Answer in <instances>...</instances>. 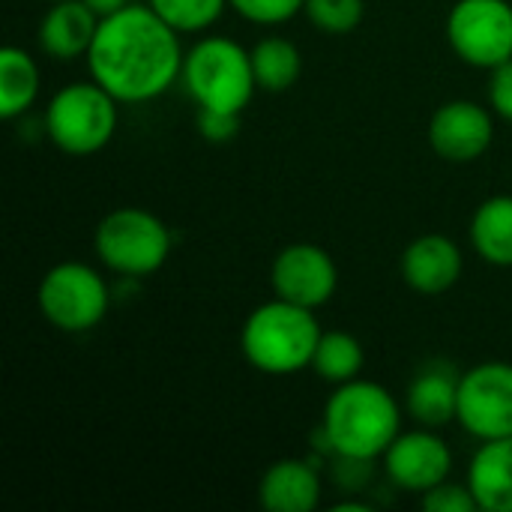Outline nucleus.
I'll return each mask as SVG.
<instances>
[{
    "label": "nucleus",
    "instance_id": "1",
    "mask_svg": "<svg viewBox=\"0 0 512 512\" xmlns=\"http://www.w3.org/2000/svg\"><path fill=\"white\" fill-rule=\"evenodd\" d=\"M180 33L150 6L129 3L99 21L87 69L120 105L159 99L183 72Z\"/></svg>",
    "mask_w": 512,
    "mask_h": 512
},
{
    "label": "nucleus",
    "instance_id": "2",
    "mask_svg": "<svg viewBox=\"0 0 512 512\" xmlns=\"http://www.w3.org/2000/svg\"><path fill=\"white\" fill-rule=\"evenodd\" d=\"M333 456L381 459L402 432V408L378 381L354 378L336 387L318 426Z\"/></svg>",
    "mask_w": 512,
    "mask_h": 512
},
{
    "label": "nucleus",
    "instance_id": "3",
    "mask_svg": "<svg viewBox=\"0 0 512 512\" xmlns=\"http://www.w3.org/2000/svg\"><path fill=\"white\" fill-rule=\"evenodd\" d=\"M321 327L315 321V309L270 300L261 303L240 330V351L264 375H297L312 366Z\"/></svg>",
    "mask_w": 512,
    "mask_h": 512
},
{
    "label": "nucleus",
    "instance_id": "4",
    "mask_svg": "<svg viewBox=\"0 0 512 512\" xmlns=\"http://www.w3.org/2000/svg\"><path fill=\"white\" fill-rule=\"evenodd\" d=\"M180 81L198 108L231 114H243L258 90L252 51L228 36L198 39L183 57Z\"/></svg>",
    "mask_w": 512,
    "mask_h": 512
},
{
    "label": "nucleus",
    "instance_id": "5",
    "mask_svg": "<svg viewBox=\"0 0 512 512\" xmlns=\"http://www.w3.org/2000/svg\"><path fill=\"white\" fill-rule=\"evenodd\" d=\"M117 99L90 81L60 87L45 108V135L66 156H93L117 132Z\"/></svg>",
    "mask_w": 512,
    "mask_h": 512
},
{
    "label": "nucleus",
    "instance_id": "6",
    "mask_svg": "<svg viewBox=\"0 0 512 512\" xmlns=\"http://www.w3.org/2000/svg\"><path fill=\"white\" fill-rule=\"evenodd\" d=\"M93 249L111 273L123 279H144L168 261L171 231L150 210L117 207L96 225Z\"/></svg>",
    "mask_w": 512,
    "mask_h": 512
},
{
    "label": "nucleus",
    "instance_id": "7",
    "mask_svg": "<svg viewBox=\"0 0 512 512\" xmlns=\"http://www.w3.org/2000/svg\"><path fill=\"white\" fill-rule=\"evenodd\" d=\"M36 306L51 327L63 333H87L105 321L111 291L96 267L84 261H63L42 276Z\"/></svg>",
    "mask_w": 512,
    "mask_h": 512
},
{
    "label": "nucleus",
    "instance_id": "8",
    "mask_svg": "<svg viewBox=\"0 0 512 512\" xmlns=\"http://www.w3.org/2000/svg\"><path fill=\"white\" fill-rule=\"evenodd\" d=\"M444 33L462 63L492 72L512 60V3L456 0L447 15Z\"/></svg>",
    "mask_w": 512,
    "mask_h": 512
},
{
    "label": "nucleus",
    "instance_id": "9",
    "mask_svg": "<svg viewBox=\"0 0 512 512\" xmlns=\"http://www.w3.org/2000/svg\"><path fill=\"white\" fill-rule=\"evenodd\" d=\"M459 426L477 441H495L512 435V363L489 360L459 381Z\"/></svg>",
    "mask_w": 512,
    "mask_h": 512
},
{
    "label": "nucleus",
    "instance_id": "10",
    "mask_svg": "<svg viewBox=\"0 0 512 512\" xmlns=\"http://www.w3.org/2000/svg\"><path fill=\"white\" fill-rule=\"evenodd\" d=\"M270 285L279 300L321 309L339 288V267L324 246L291 243L273 258Z\"/></svg>",
    "mask_w": 512,
    "mask_h": 512
},
{
    "label": "nucleus",
    "instance_id": "11",
    "mask_svg": "<svg viewBox=\"0 0 512 512\" xmlns=\"http://www.w3.org/2000/svg\"><path fill=\"white\" fill-rule=\"evenodd\" d=\"M381 459L390 483L414 495H426L429 489L441 486L444 480H450L453 471V453L447 441L426 426L399 432V438L390 444V450Z\"/></svg>",
    "mask_w": 512,
    "mask_h": 512
},
{
    "label": "nucleus",
    "instance_id": "12",
    "mask_svg": "<svg viewBox=\"0 0 512 512\" xmlns=\"http://www.w3.org/2000/svg\"><path fill=\"white\" fill-rule=\"evenodd\" d=\"M495 138V120L489 108L474 99L444 102L429 120V144L447 162L480 159Z\"/></svg>",
    "mask_w": 512,
    "mask_h": 512
},
{
    "label": "nucleus",
    "instance_id": "13",
    "mask_svg": "<svg viewBox=\"0 0 512 512\" xmlns=\"http://www.w3.org/2000/svg\"><path fill=\"white\" fill-rule=\"evenodd\" d=\"M462 267L465 261L459 243L444 234H423L411 240L399 261L405 285L426 297L447 294L462 279Z\"/></svg>",
    "mask_w": 512,
    "mask_h": 512
},
{
    "label": "nucleus",
    "instance_id": "14",
    "mask_svg": "<svg viewBox=\"0 0 512 512\" xmlns=\"http://www.w3.org/2000/svg\"><path fill=\"white\" fill-rule=\"evenodd\" d=\"M99 30V15L84 0H60L48 3V12L39 18L36 42L39 51L51 60L69 63L87 57Z\"/></svg>",
    "mask_w": 512,
    "mask_h": 512
},
{
    "label": "nucleus",
    "instance_id": "15",
    "mask_svg": "<svg viewBox=\"0 0 512 512\" xmlns=\"http://www.w3.org/2000/svg\"><path fill=\"white\" fill-rule=\"evenodd\" d=\"M321 492L324 483L312 459H279L258 483V501L270 512H312L321 504Z\"/></svg>",
    "mask_w": 512,
    "mask_h": 512
},
{
    "label": "nucleus",
    "instance_id": "16",
    "mask_svg": "<svg viewBox=\"0 0 512 512\" xmlns=\"http://www.w3.org/2000/svg\"><path fill=\"white\" fill-rule=\"evenodd\" d=\"M459 381H462V375L447 363L435 360V363L423 366L411 378L408 396H405V411L411 414V420L426 429H441L450 420H456Z\"/></svg>",
    "mask_w": 512,
    "mask_h": 512
},
{
    "label": "nucleus",
    "instance_id": "17",
    "mask_svg": "<svg viewBox=\"0 0 512 512\" xmlns=\"http://www.w3.org/2000/svg\"><path fill=\"white\" fill-rule=\"evenodd\" d=\"M465 483L483 512H512V435L480 444Z\"/></svg>",
    "mask_w": 512,
    "mask_h": 512
},
{
    "label": "nucleus",
    "instance_id": "18",
    "mask_svg": "<svg viewBox=\"0 0 512 512\" xmlns=\"http://www.w3.org/2000/svg\"><path fill=\"white\" fill-rule=\"evenodd\" d=\"M474 252L495 267H512V195L486 198L468 228Z\"/></svg>",
    "mask_w": 512,
    "mask_h": 512
},
{
    "label": "nucleus",
    "instance_id": "19",
    "mask_svg": "<svg viewBox=\"0 0 512 512\" xmlns=\"http://www.w3.org/2000/svg\"><path fill=\"white\" fill-rule=\"evenodd\" d=\"M39 96V66L36 60L18 48L6 45L0 51V117L18 120L24 117Z\"/></svg>",
    "mask_w": 512,
    "mask_h": 512
},
{
    "label": "nucleus",
    "instance_id": "20",
    "mask_svg": "<svg viewBox=\"0 0 512 512\" xmlns=\"http://www.w3.org/2000/svg\"><path fill=\"white\" fill-rule=\"evenodd\" d=\"M252 69L255 81L267 93H282L300 81L303 72V54L300 48L285 36H264L252 48Z\"/></svg>",
    "mask_w": 512,
    "mask_h": 512
},
{
    "label": "nucleus",
    "instance_id": "21",
    "mask_svg": "<svg viewBox=\"0 0 512 512\" xmlns=\"http://www.w3.org/2000/svg\"><path fill=\"white\" fill-rule=\"evenodd\" d=\"M363 363H366V351L354 333H345V330L321 333V342H318V351L312 360V369L318 372V378L339 387L345 381L360 378Z\"/></svg>",
    "mask_w": 512,
    "mask_h": 512
},
{
    "label": "nucleus",
    "instance_id": "22",
    "mask_svg": "<svg viewBox=\"0 0 512 512\" xmlns=\"http://www.w3.org/2000/svg\"><path fill=\"white\" fill-rule=\"evenodd\" d=\"M147 6L177 33H201L222 18L228 0H147Z\"/></svg>",
    "mask_w": 512,
    "mask_h": 512
},
{
    "label": "nucleus",
    "instance_id": "23",
    "mask_svg": "<svg viewBox=\"0 0 512 512\" xmlns=\"http://www.w3.org/2000/svg\"><path fill=\"white\" fill-rule=\"evenodd\" d=\"M303 15L330 36H345L351 33L363 15H366V0H306Z\"/></svg>",
    "mask_w": 512,
    "mask_h": 512
},
{
    "label": "nucleus",
    "instance_id": "24",
    "mask_svg": "<svg viewBox=\"0 0 512 512\" xmlns=\"http://www.w3.org/2000/svg\"><path fill=\"white\" fill-rule=\"evenodd\" d=\"M228 6L252 24L276 27V24L297 18L303 12L306 0H228Z\"/></svg>",
    "mask_w": 512,
    "mask_h": 512
},
{
    "label": "nucleus",
    "instance_id": "25",
    "mask_svg": "<svg viewBox=\"0 0 512 512\" xmlns=\"http://www.w3.org/2000/svg\"><path fill=\"white\" fill-rule=\"evenodd\" d=\"M420 504L426 512H474L477 507V498L471 495L468 483H453V480H444L441 486L429 489L426 495H420Z\"/></svg>",
    "mask_w": 512,
    "mask_h": 512
},
{
    "label": "nucleus",
    "instance_id": "26",
    "mask_svg": "<svg viewBox=\"0 0 512 512\" xmlns=\"http://www.w3.org/2000/svg\"><path fill=\"white\" fill-rule=\"evenodd\" d=\"M330 474L339 483L342 492H363L372 483L375 462L372 459H354V456H333L330 459Z\"/></svg>",
    "mask_w": 512,
    "mask_h": 512
},
{
    "label": "nucleus",
    "instance_id": "27",
    "mask_svg": "<svg viewBox=\"0 0 512 512\" xmlns=\"http://www.w3.org/2000/svg\"><path fill=\"white\" fill-rule=\"evenodd\" d=\"M198 129L207 141H231L240 132V114L231 111H210V108H198Z\"/></svg>",
    "mask_w": 512,
    "mask_h": 512
},
{
    "label": "nucleus",
    "instance_id": "28",
    "mask_svg": "<svg viewBox=\"0 0 512 512\" xmlns=\"http://www.w3.org/2000/svg\"><path fill=\"white\" fill-rule=\"evenodd\" d=\"M489 105L498 117L512 123V60L501 63L498 69H492V81H489Z\"/></svg>",
    "mask_w": 512,
    "mask_h": 512
},
{
    "label": "nucleus",
    "instance_id": "29",
    "mask_svg": "<svg viewBox=\"0 0 512 512\" xmlns=\"http://www.w3.org/2000/svg\"><path fill=\"white\" fill-rule=\"evenodd\" d=\"M84 3L99 15V21L108 18V15H114V12H120L123 6H129V0H84Z\"/></svg>",
    "mask_w": 512,
    "mask_h": 512
},
{
    "label": "nucleus",
    "instance_id": "30",
    "mask_svg": "<svg viewBox=\"0 0 512 512\" xmlns=\"http://www.w3.org/2000/svg\"><path fill=\"white\" fill-rule=\"evenodd\" d=\"M45 3H60V0H45Z\"/></svg>",
    "mask_w": 512,
    "mask_h": 512
}]
</instances>
